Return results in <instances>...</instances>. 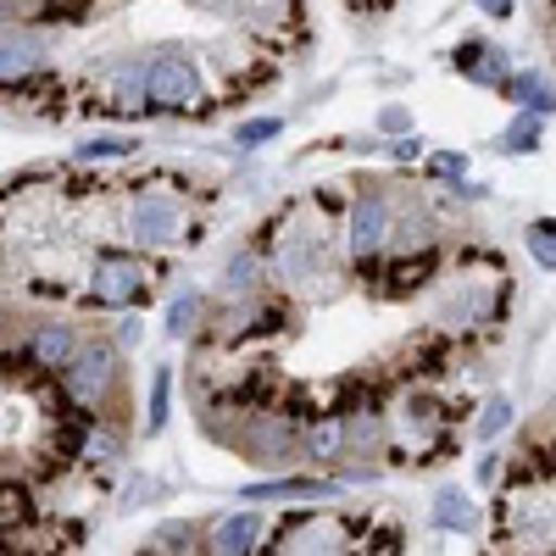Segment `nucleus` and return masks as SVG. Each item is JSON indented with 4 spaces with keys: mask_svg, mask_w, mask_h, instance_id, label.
<instances>
[{
    "mask_svg": "<svg viewBox=\"0 0 556 556\" xmlns=\"http://www.w3.org/2000/svg\"><path fill=\"white\" fill-rule=\"evenodd\" d=\"M195 317H201L195 295H178V301L167 306V334H190V329H195Z\"/></svg>",
    "mask_w": 556,
    "mask_h": 556,
    "instance_id": "20",
    "label": "nucleus"
},
{
    "mask_svg": "<svg viewBox=\"0 0 556 556\" xmlns=\"http://www.w3.org/2000/svg\"><path fill=\"white\" fill-rule=\"evenodd\" d=\"M190 545H195V529L190 523H167L156 534V551H190Z\"/></svg>",
    "mask_w": 556,
    "mask_h": 556,
    "instance_id": "25",
    "label": "nucleus"
},
{
    "mask_svg": "<svg viewBox=\"0 0 556 556\" xmlns=\"http://www.w3.org/2000/svg\"><path fill=\"white\" fill-rule=\"evenodd\" d=\"M278 134V117H256V123H240L235 128V146H262V139Z\"/></svg>",
    "mask_w": 556,
    "mask_h": 556,
    "instance_id": "24",
    "label": "nucleus"
},
{
    "mask_svg": "<svg viewBox=\"0 0 556 556\" xmlns=\"http://www.w3.org/2000/svg\"><path fill=\"white\" fill-rule=\"evenodd\" d=\"M390 240V201L384 195H362L351 206V251L367 256V251H379Z\"/></svg>",
    "mask_w": 556,
    "mask_h": 556,
    "instance_id": "8",
    "label": "nucleus"
},
{
    "mask_svg": "<svg viewBox=\"0 0 556 556\" xmlns=\"http://www.w3.org/2000/svg\"><path fill=\"white\" fill-rule=\"evenodd\" d=\"M506 424H513V401H506V395H495V401L484 406V417H479V434H484V440H495Z\"/></svg>",
    "mask_w": 556,
    "mask_h": 556,
    "instance_id": "22",
    "label": "nucleus"
},
{
    "mask_svg": "<svg viewBox=\"0 0 556 556\" xmlns=\"http://www.w3.org/2000/svg\"><path fill=\"white\" fill-rule=\"evenodd\" d=\"M434 273V251L424 245V251H417V262H395V285H384V295H406V290H417V285H424V278Z\"/></svg>",
    "mask_w": 556,
    "mask_h": 556,
    "instance_id": "15",
    "label": "nucleus"
},
{
    "mask_svg": "<svg viewBox=\"0 0 556 556\" xmlns=\"http://www.w3.org/2000/svg\"><path fill=\"white\" fill-rule=\"evenodd\" d=\"M251 273H256V256H240V262H228L223 285H228V290H251Z\"/></svg>",
    "mask_w": 556,
    "mask_h": 556,
    "instance_id": "26",
    "label": "nucleus"
},
{
    "mask_svg": "<svg viewBox=\"0 0 556 556\" xmlns=\"http://www.w3.org/2000/svg\"><path fill=\"white\" fill-rule=\"evenodd\" d=\"M513 96L529 112H551V84H540V78H513Z\"/></svg>",
    "mask_w": 556,
    "mask_h": 556,
    "instance_id": "21",
    "label": "nucleus"
},
{
    "mask_svg": "<svg viewBox=\"0 0 556 556\" xmlns=\"http://www.w3.org/2000/svg\"><path fill=\"white\" fill-rule=\"evenodd\" d=\"M146 96L167 112H190L201 101V73L190 56H156L146 62Z\"/></svg>",
    "mask_w": 556,
    "mask_h": 556,
    "instance_id": "3",
    "label": "nucleus"
},
{
    "mask_svg": "<svg viewBox=\"0 0 556 556\" xmlns=\"http://www.w3.org/2000/svg\"><path fill=\"white\" fill-rule=\"evenodd\" d=\"M167 367H156L151 374V412H146V434H162V424H167Z\"/></svg>",
    "mask_w": 556,
    "mask_h": 556,
    "instance_id": "16",
    "label": "nucleus"
},
{
    "mask_svg": "<svg viewBox=\"0 0 556 556\" xmlns=\"http://www.w3.org/2000/svg\"><path fill=\"white\" fill-rule=\"evenodd\" d=\"M178 228H184V206L173 195H156V190L134 195V206H128V240L167 245V240H178Z\"/></svg>",
    "mask_w": 556,
    "mask_h": 556,
    "instance_id": "4",
    "label": "nucleus"
},
{
    "mask_svg": "<svg viewBox=\"0 0 556 556\" xmlns=\"http://www.w3.org/2000/svg\"><path fill=\"white\" fill-rule=\"evenodd\" d=\"M73 351H78V340H73L67 323H39V329L28 334V362H34V367H45V374L67 367V356H73Z\"/></svg>",
    "mask_w": 556,
    "mask_h": 556,
    "instance_id": "9",
    "label": "nucleus"
},
{
    "mask_svg": "<svg viewBox=\"0 0 556 556\" xmlns=\"http://www.w3.org/2000/svg\"><path fill=\"white\" fill-rule=\"evenodd\" d=\"M484 17H513V0H479Z\"/></svg>",
    "mask_w": 556,
    "mask_h": 556,
    "instance_id": "27",
    "label": "nucleus"
},
{
    "mask_svg": "<svg viewBox=\"0 0 556 556\" xmlns=\"http://www.w3.org/2000/svg\"><path fill=\"white\" fill-rule=\"evenodd\" d=\"M434 523L468 534V529H473V501L462 495V490H440V495H434Z\"/></svg>",
    "mask_w": 556,
    "mask_h": 556,
    "instance_id": "13",
    "label": "nucleus"
},
{
    "mask_svg": "<svg viewBox=\"0 0 556 556\" xmlns=\"http://www.w3.org/2000/svg\"><path fill=\"white\" fill-rule=\"evenodd\" d=\"M529 251H534L540 267H556V228L551 223H534L529 228Z\"/></svg>",
    "mask_w": 556,
    "mask_h": 556,
    "instance_id": "23",
    "label": "nucleus"
},
{
    "mask_svg": "<svg viewBox=\"0 0 556 556\" xmlns=\"http://www.w3.org/2000/svg\"><path fill=\"white\" fill-rule=\"evenodd\" d=\"M267 551H345V523L323 513H295L273 529Z\"/></svg>",
    "mask_w": 556,
    "mask_h": 556,
    "instance_id": "6",
    "label": "nucleus"
},
{
    "mask_svg": "<svg viewBox=\"0 0 556 556\" xmlns=\"http://www.w3.org/2000/svg\"><path fill=\"white\" fill-rule=\"evenodd\" d=\"M256 534H262V523H256L251 513H235V518H223V523L212 529V545H206V551L240 556V551H256Z\"/></svg>",
    "mask_w": 556,
    "mask_h": 556,
    "instance_id": "11",
    "label": "nucleus"
},
{
    "mask_svg": "<svg viewBox=\"0 0 556 556\" xmlns=\"http://www.w3.org/2000/svg\"><path fill=\"white\" fill-rule=\"evenodd\" d=\"M278 278L285 285H312V278H323V267H329V245H323L317 228H290V235H278Z\"/></svg>",
    "mask_w": 556,
    "mask_h": 556,
    "instance_id": "5",
    "label": "nucleus"
},
{
    "mask_svg": "<svg viewBox=\"0 0 556 556\" xmlns=\"http://www.w3.org/2000/svg\"><path fill=\"white\" fill-rule=\"evenodd\" d=\"M89 295H96V306H106V312H128V306H139L151 295V267L134 262V256H101Z\"/></svg>",
    "mask_w": 556,
    "mask_h": 556,
    "instance_id": "1",
    "label": "nucleus"
},
{
    "mask_svg": "<svg viewBox=\"0 0 556 556\" xmlns=\"http://www.w3.org/2000/svg\"><path fill=\"white\" fill-rule=\"evenodd\" d=\"M540 146V128H534V117H523V123H513L501 134V151H513V156H529Z\"/></svg>",
    "mask_w": 556,
    "mask_h": 556,
    "instance_id": "18",
    "label": "nucleus"
},
{
    "mask_svg": "<svg viewBox=\"0 0 556 556\" xmlns=\"http://www.w3.org/2000/svg\"><path fill=\"white\" fill-rule=\"evenodd\" d=\"M128 151H134V139L101 134V139H89V146H78V162H106V156H128Z\"/></svg>",
    "mask_w": 556,
    "mask_h": 556,
    "instance_id": "17",
    "label": "nucleus"
},
{
    "mask_svg": "<svg viewBox=\"0 0 556 556\" xmlns=\"http://www.w3.org/2000/svg\"><path fill=\"white\" fill-rule=\"evenodd\" d=\"M340 484H317V479H273V484H251L245 501H278V495H334Z\"/></svg>",
    "mask_w": 556,
    "mask_h": 556,
    "instance_id": "14",
    "label": "nucleus"
},
{
    "mask_svg": "<svg viewBox=\"0 0 556 556\" xmlns=\"http://www.w3.org/2000/svg\"><path fill=\"white\" fill-rule=\"evenodd\" d=\"M45 56H51V45H45L39 34H0V84H23L45 67Z\"/></svg>",
    "mask_w": 556,
    "mask_h": 556,
    "instance_id": "7",
    "label": "nucleus"
},
{
    "mask_svg": "<svg viewBox=\"0 0 556 556\" xmlns=\"http://www.w3.org/2000/svg\"><path fill=\"white\" fill-rule=\"evenodd\" d=\"M84 445H89V429H84V424H62V429L51 434V451H62V462L84 456Z\"/></svg>",
    "mask_w": 556,
    "mask_h": 556,
    "instance_id": "19",
    "label": "nucleus"
},
{
    "mask_svg": "<svg viewBox=\"0 0 556 556\" xmlns=\"http://www.w3.org/2000/svg\"><path fill=\"white\" fill-rule=\"evenodd\" d=\"M28 523H34V495L7 479V484H0V540L17 534V529H28Z\"/></svg>",
    "mask_w": 556,
    "mask_h": 556,
    "instance_id": "12",
    "label": "nucleus"
},
{
    "mask_svg": "<svg viewBox=\"0 0 556 556\" xmlns=\"http://www.w3.org/2000/svg\"><path fill=\"white\" fill-rule=\"evenodd\" d=\"M451 62H456L462 78H473V84H506V62H501V51H490V45H479V39H468Z\"/></svg>",
    "mask_w": 556,
    "mask_h": 556,
    "instance_id": "10",
    "label": "nucleus"
},
{
    "mask_svg": "<svg viewBox=\"0 0 556 556\" xmlns=\"http://www.w3.org/2000/svg\"><path fill=\"white\" fill-rule=\"evenodd\" d=\"M379 128H390V134H395V128H406V112H401V106H384V117H379Z\"/></svg>",
    "mask_w": 556,
    "mask_h": 556,
    "instance_id": "28",
    "label": "nucleus"
},
{
    "mask_svg": "<svg viewBox=\"0 0 556 556\" xmlns=\"http://www.w3.org/2000/svg\"><path fill=\"white\" fill-rule=\"evenodd\" d=\"M62 384H67V395H73L78 406H96V401L112 395V384H117V351H112V345H84V351H73L67 367H62Z\"/></svg>",
    "mask_w": 556,
    "mask_h": 556,
    "instance_id": "2",
    "label": "nucleus"
}]
</instances>
